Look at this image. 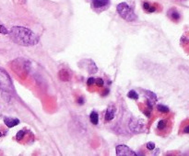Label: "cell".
<instances>
[{
    "mask_svg": "<svg viewBox=\"0 0 189 156\" xmlns=\"http://www.w3.org/2000/svg\"><path fill=\"white\" fill-rule=\"evenodd\" d=\"M9 34L10 36V39L15 43L22 46H33L39 41L37 35L31 29L24 27H12Z\"/></svg>",
    "mask_w": 189,
    "mask_h": 156,
    "instance_id": "obj_1",
    "label": "cell"
},
{
    "mask_svg": "<svg viewBox=\"0 0 189 156\" xmlns=\"http://www.w3.org/2000/svg\"><path fill=\"white\" fill-rule=\"evenodd\" d=\"M117 12L118 14L120 15V17L125 19V21H128V22H131V21H134L136 19V15L135 14L134 10L125 2L123 3H120L117 8Z\"/></svg>",
    "mask_w": 189,
    "mask_h": 156,
    "instance_id": "obj_2",
    "label": "cell"
},
{
    "mask_svg": "<svg viewBox=\"0 0 189 156\" xmlns=\"http://www.w3.org/2000/svg\"><path fill=\"white\" fill-rule=\"evenodd\" d=\"M0 89L8 93L13 91V84L10 76L5 70L1 68H0Z\"/></svg>",
    "mask_w": 189,
    "mask_h": 156,
    "instance_id": "obj_3",
    "label": "cell"
},
{
    "mask_svg": "<svg viewBox=\"0 0 189 156\" xmlns=\"http://www.w3.org/2000/svg\"><path fill=\"white\" fill-rule=\"evenodd\" d=\"M116 155L117 156H136V153L133 151L129 147L120 144L116 146Z\"/></svg>",
    "mask_w": 189,
    "mask_h": 156,
    "instance_id": "obj_4",
    "label": "cell"
},
{
    "mask_svg": "<svg viewBox=\"0 0 189 156\" xmlns=\"http://www.w3.org/2000/svg\"><path fill=\"white\" fill-rule=\"evenodd\" d=\"M109 4V0H92L91 6L94 9H101Z\"/></svg>",
    "mask_w": 189,
    "mask_h": 156,
    "instance_id": "obj_5",
    "label": "cell"
},
{
    "mask_svg": "<svg viewBox=\"0 0 189 156\" xmlns=\"http://www.w3.org/2000/svg\"><path fill=\"white\" fill-rule=\"evenodd\" d=\"M129 128L133 131H139L140 130L143 129L142 120H140V122H137V121H131V122H129Z\"/></svg>",
    "mask_w": 189,
    "mask_h": 156,
    "instance_id": "obj_6",
    "label": "cell"
},
{
    "mask_svg": "<svg viewBox=\"0 0 189 156\" xmlns=\"http://www.w3.org/2000/svg\"><path fill=\"white\" fill-rule=\"evenodd\" d=\"M4 122L7 125L8 128H13L15 126H17L18 124H20V120L18 119H12V118H5L4 119Z\"/></svg>",
    "mask_w": 189,
    "mask_h": 156,
    "instance_id": "obj_7",
    "label": "cell"
},
{
    "mask_svg": "<svg viewBox=\"0 0 189 156\" xmlns=\"http://www.w3.org/2000/svg\"><path fill=\"white\" fill-rule=\"evenodd\" d=\"M114 114H115V108L113 106H110L105 113V120L106 121H110L114 118Z\"/></svg>",
    "mask_w": 189,
    "mask_h": 156,
    "instance_id": "obj_8",
    "label": "cell"
},
{
    "mask_svg": "<svg viewBox=\"0 0 189 156\" xmlns=\"http://www.w3.org/2000/svg\"><path fill=\"white\" fill-rule=\"evenodd\" d=\"M89 120H90V122H91L93 125H97V124H98V122H99V116H98V114H97L95 111H92V112L90 113Z\"/></svg>",
    "mask_w": 189,
    "mask_h": 156,
    "instance_id": "obj_9",
    "label": "cell"
},
{
    "mask_svg": "<svg viewBox=\"0 0 189 156\" xmlns=\"http://www.w3.org/2000/svg\"><path fill=\"white\" fill-rule=\"evenodd\" d=\"M59 78L62 80V81H67V80H69V77H70V75H69V74L67 73V71H66V70H61L60 72H59Z\"/></svg>",
    "mask_w": 189,
    "mask_h": 156,
    "instance_id": "obj_10",
    "label": "cell"
},
{
    "mask_svg": "<svg viewBox=\"0 0 189 156\" xmlns=\"http://www.w3.org/2000/svg\"><path fill=\"white\" fill-rule=\"evenodd\" d=\"M170 17L173 20H179L180 19V14L176 11V10H172V12L170 13Z\"/></svg>",
    "mask_w": 189,
    "mask_h": 156,
    "instance_id": "obj_11",
    "label": "cell"
},
{
    "mask_svg": "<svg viewBox=\"0 0 189 156\" xmlns=\"http://www.w3.org/2000/svg\"><path fill=\"white\" fill-rule=\"evenodd\" d=\"M127 96H128L129 98H133V99H136V100L138 98L137 93H136V91H134V90H130V91L128 92V94H127Z\"/></svg>",
    "mask_w": 189,
    "mask_h": 156,
    "instance_id": "obj_12",
    "label": "cell"
},
{
    "mask_svg": "<svg viewBox=\"0 0 189 156\" xmlns=\"http://www.w3.org/2000/svg\"><path fill=\"white\" fill-rule=\"evenodd\" d=\"M157 109L160 112H162V113H168L169 112V109L166 106H163V105H158Z\"/></svg>",
    "mask_w": 189,
    "mask_h": 156,
    "instance_id": "obj_13",
    "label": "cell"
},
{
    "mask_svg": "<svg viewBox=\"0 0 189 156\" xmlns=\"http://www.w3.org/2000/svg\"><path fill=\"white\" fill-rule=\"evenodd\" d=\"M24 136H25V131L24 130H20L18 133H17V140H21L23 138H24Z\"/></svg>",
    "mask_w": 189,
    "mask_h": 156,
    "instance_id": "obj_14",
    "label": "cell"
},
{
    "mask_svg": "<svg viewBox=\"0 0 189 156\" xmlns=\"http://www.w3.org/2000/svg\"><path fill=\"white\" fill-rule=\"evenodd\" d=\"M165 126H166V122L164 121V120H160L159 122H158V129L160 130H162L164 128H165Z\"/></svg>",
    "mask_w": 189,
    "mask_h": 156,
    "instance_id": "obj_15",
    "label": "cell"
},
{
    "mask_svg": "<svg viewBox=\"0 0 189 156\" xmlns=\"http://www.w3.org/2000/svg\"><path fill=\"white\" fill-rule=\"evenodd\" d=\"M104 80H103L102 78H98V79L96 80V85H97V86L103 87V86H104Z\"/></svg>",
    "mask_w": 189,
    "mask_h": 156,
    "instance_id": "obj_16",
    "label": "cell"
},
{
    "mask_svg": "<svg viewBox=\"0 0 189 156\" xmlns=\"http://www.w3.org/2000/svg\"><path fill=\"white\" fill-rule=\"evenodd\" d=\"M0 33L1 34H9V30L3 25H0Z\"/></svg>",
    "mask_w": 189,
    "mask_h": 156,
    "instance_id": "obj_17",
    "label": "cell"
},
{
    "mask_svg": "<svg viewBox=\"0 0 189 156\" xmlns=\"http://www.w3.org/2000/svg\"><path fill=\"white\" fill-rule=\"evenodd\" d=\"M146 146H147V149L150 150V151H152V150H154V148H155V144H154L153 142H148Z\"/></svg>",
    "mask_w": 189,
    "mask_h": 156,
    "instance_id": "obj_18",
    "label": "cell"
},
{
    "mask_svg": "<svg viewBox=\"0 0 189 156\" xmlns=\"http://www.w3.org/2000/svg\"><path fill=\"white\" fill-rule=\"evenodd\" d=\"M94 83H95V78H93V77H89V78L88 79V81H87V85H88L89 86L92 85Z\"/></svg>",
    "mask_w": 189,
    "mask_h": 156,
    "instance_id": "obj_19",
    "label": "cell"
},
{
    "mask_svg": "<svg viewBox=\"0 0 189 156\" xmlns=\"http://www.w3.org/2000/svg\"><path fill=\"white\" fill-rule=\"evenodd\" d=\"M150 8H151V5L149 4V3H147V2H145L144 4H143V9H145V10H149L150 9Z\"/></svg>",
    "mask_w": 189,
    "mask_h": 156,
    "instance_id": "obj_20",
    "label": "cell"
},
{
    "mask_svg": "<svg viewBox=\"0 0 189 156\" xmlns=\"http://www.w3.org/2000/svg\"><path fill=\"white\" fill-rule=\"evenodd\" d=\"M78 104H80V105H82V104H84V99H83V97H79V98L78 99Z\"/></svg>",
    "mask_w": 189,
    "mask_h": 156,
    "instance_id": "obj_21",
    "label": "cell"
},
{
    "mask_svg": "<svg viewBox=\"0 0 189 156\" xmlns=\"http://www.w3.org/2000/svg\"><path fill=\"white\" fill-rule=\"evenodd\" d=\"M184 133H189V127H188V126H186V127L184 128Z\"/></svg>",
    "mask_w": 189,
    "mask_h": 156,
    "instance_id": "obj_22",
    "label": "cell"
},
{
    "mask_svg": "<svg viewBox=\"0 0 189 156\" xmlns=\"http://www.w3.org/2000/svg\"><path fill=\"white\" fill-rule=\"evenodd\" d=\"M3 136V133L1 132V130H0V137H2Z\"/></svg>",
    "mask_w": 189,
    "mask_h": 156,
    "instance_id": "obj_23",
    "label": "cell"
}]
</instances>
